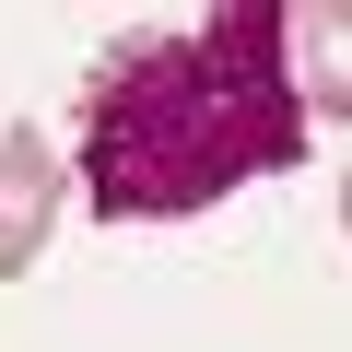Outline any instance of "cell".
<instances>
[{"instance_id": "cell-1", "label": "cell", "mask_w": 352, "mask_h": 352, "mask_svg": "<svg viewBox=\"0 0 352 352\" xmlns=\"http://www.w3.org/2000/svg\"><path fill=\"white\" fill-rule=\"evenodd\" d=\"M305 164V94L282 71V0L118 36L82 71V188L106 223H176L247 176Z\"/></svg>"}, {"instance_id": "cell-2", "label": "cell", "mask_w": 352, "mask_h": 352, "mask_svg": "<svg viewBox=\"0 0 352 352\" xmlns=\"http://www.w3.org/2000/svg\"><path fill=\"white\" fill-rule=\"evenodd\" d=\"M59 188H71L59 141H47V129H0V282H12V270L47 247V223H59Z\"/></svg>"}, {"instance_id": "cell-3", "label": "cell", "mask_w": 352, "mask_h": 352, "mask_svg": "<svg viewBox=\"0 0 352 352\" xmlns=\"http://www.w3.org/2000/svg\"><path fill=\"white\" fill-rule=\"evenodd\" d=\"M282 71H294L305 106L352 118V0H294L282 12Z\"/></svg>"}, {"instance_id": "cell-4", "label": "cell", "mask_w": 352, "mask_h": 352, "mask_svg": "<svg viewBox=\"0 0 352 352\" xmlns=\"http://www.w3.org/2000/svg\"><path fill=\"white\" fill-rule=\"evenodd\" d=\"M340 223H352V176H340Z\"/></svg>"}]
</instances>
